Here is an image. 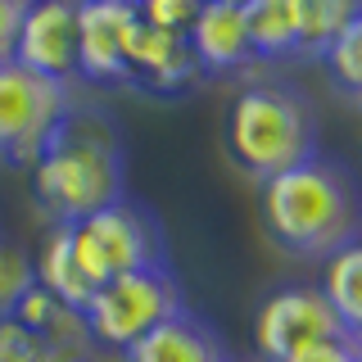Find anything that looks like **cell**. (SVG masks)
<instances>
[{"label": "cell", "instance_id": "2", "mask_svg": "<svg viewBox=\"0 0 362 362\" xmlns=\"http://www.w3.org/2000/svg\"><path fill=\"white\" fill-rule=\"evenodd\" d=\"M32 195L54 218V226H73L127 199V150L118 122L105 109L73 105L32 163Z\"/></svg>", "mask_w": 362, "mask_h": 362}, {"label": "cell", "instance_id": "21", "mask_svg": "<svg viewBox=\"0 0 362 362\" xmlns=\"http://www.w3.org/2000/svg\"><path fill=\"white\" fill-rule=\"evenodd\" d=\"M281 362H362V349L354 339H326V344H313L303 354H290Z\"/></svg>", "mask_w": 362, "mask_h": 362}, {"label": "cell", "instance_id": "11", "mask_svg": "<svg viewBox=\"0 0 362 362\" xmlns=\"http://www.w3.org/2000/svg\"><path fill=\"white\" fill-rule=\"evenodd\" d=\"M186 45L195 54L199 73H235L254 64L249 50L245 0H209L195 9V23L186 28Z\"/></svg>", "mask_w": 362, "mask_h": 362}, {"label": "cell", "instance_id": "22", "mask_svg": "<svg viewBox=\"0 0 362 362\" xmlns=\"http://www.w3.org/2000/svg\"><path fill=\"white\" fill-rule=\"evenodd\" d=\"M23 0H0V64L14 59V41H18V23H23Z\"/></svg>", "mask_w": 362, "mask_h": 362}, {"label": "cell", "instance_id": "23", "mask_svg": "<svg viewBox=\"0 0 362 362\" xmlns=\"http://www.w3.org/2000/svg\"><path fill=\"white\" fill-rule=\"evenodd\" d=\"M0 362H9V358H0Z\"/></svg>", "mask_w": 362, "mask_h": 362}, {"label": "cell", "instance_id": "5", "mask_svg": "<svg viewBox=\"0 0 362 362\" xmlns=\"http://www.w3.org/2000/svg\"><path fill=\"white\" fill-rule=\"evenodd\" d=\"M186 308V290H181L173 267H145L127 272V276L105 281L90 303L82 308L86 331L95 344L105 349H132L141 335H150L154 326H163L168 317H177Z\"/></svg>", "mask_w": 362, "mask_h": 362}, {"label": "cell", "instance_id": "8", "mask_svg": "<svg viewBox=\"0 0 362 362\" xmlns=\"http://www.w3.org/2000/svg\"><path fill=\"white\" fill-rule=\"evenodd\" d=\"M136 18L132 0H82L77 5V73L90 82H132L127 28Z\"/></svg>", "mask_w": 362, "mask_h": 362}, {"label": "cell", "instance_id": "6", "mask_svg": "<svg viewBox=\"0 0 362 362\" xmlns=\"http://www.w3.org/2000/svg\"><path fill=\"white\" fill-rule=\"evenodd\" d=\"M68 113H73L68 82L41 77L18 59L0 64V158L5 163L32 168Z\"/></svg>", "mask_w": 362, "mask_h": 362}, {"label": "cell", "instance_id": "13", "mask_svg": "<svg viewBox=\"0 0 362 362\" xmlns=\"http://www.w3.org/2000/svg\"><path fill=\"white\" fill-rule=\"evenodd\" d=\"M14 322L28 326L54 362H90V354H95L86 317L77 308H68V303H59L54 294H45L41 286H32L23 294V303L14 308Z\"/></svg>", "mask_w": 362, "mask_h": 362}, {"label": "cell", "instance_id": "15", "mask_svg": "<svg viewBox=\"0 0 362 362\" xmlns=\"http://www.w3.org/2000/svg\"><path fill=\"white\" fill-rule=\"evenodd\" d=\"M32 263H37V286L45 294H54L59 303H68V308H77V313L90 303L95 286H90L82 276V267H77L73 245H68V226H50V235H45L41 254L32 258Z\"/></svg>", "mask_w": 362, "mask_h": 362}, {"label": "cell", "instance_id": "16", "mask_svg": "<svg viewBox=\"0 0 362 362\" xmlns=\"http://www.w3.org/2000/svg\"><path fill=\"white\" fill-rule=\"evenodd\" d=\"M326 303L335 308L344 335L362 349V240L339 249L335 258H326V281H322Z\"/></svg>", "mask_w": 362, "mask_h": 362}, {"label": "cell", "instance_id": "19", "mask_svg": "<svg viewBox=\"0 0 362 362\" xmlns=\"http://www.w3.org/2000/svg\"><path fill=\"white\" fill-rule=\"evenodd\" d=\"M37 286V263L32 254L14 240H0V322L14 317V308L23 303V294Z\"/></svg>", "mask_w": 362, "mask_h": 362}, {"label": "cell", "instance_id": "14", "mask_svg": "<svg viewBox=\"0 0 362 362\" xmlns=\"http://www.w3.org/2000/svg\"><path fill=\"white\" fill-rule=\"evenodd\" d=\"M254 59H299L303 0H245Z\"/></svg>", "mask_w": 362, "mask_h": 362}, {"label": "cell", "instance_id": "18", "mask_svg": "<svg viewBox=\"0 0 362 362\" xmlns=\"http://www.w3.org/2000/svg\"><path fill=\"white\" fill-rule=\"evenodd\" d=\"M331 82L344 90V95L362 100V5L354 9V18L344 23V32L331 41V50L322 54Z\"/></svg>", "mask_w": 362, "mask_h": 362}, {"label": "cell", "instance_id": "4", "mask_svg": "<svg viewBox=\"0 0 362 362\" xmlns=\"http://www.w3.org/2000/svg\"><path fill=\"white\" fill-rule=\"evenodd\" d=\"M68 245L90 286H105L113 276L145 267H168V235L150 209L132 199H118L109 209L90 213V218L68 226Z\"/></svg>", "mask_w": 362, "mask_h": 362}, {"label": "cell", "instance_id": "12", "mask_svg": "<svg viewBox=\"0 0 362 362\" xmlns=\"http://www.w3.org/2000/svg\"><path fill=\"white\" fill-rule=\"evenodd\" d=\"M122 362H231V354L199 313L181 308L150 335H141L132 349H122Z\"/></svg>", "mask_w": 362, "mask_h": 362}, {"label": "cell", "instance_id": "9", "mask_svg": "<svg viewBox=\"0 0 362 362\" xmlns=\"http://www.w3.org/2000/svg\"><path fill=\"white\" fill-rule=\"evenodd\" d=\"M14 59L23 68L54 82H68L77 73V5L73 0H41L23 9Z\"/></svg>", "mask_w": 362, "mask_h": 362}, {"label": "cell", "instance_id": "20", "mask_svg": "<svg viewBox=\"0 0 362 362\" xmlns=\"http://www.w3.org/2000/svg\"><path fill=\"white\" fill-rule=\"evenodd\" d=\"M195 0H145V5H136V14H141L150 28H163V32H177V37H186V28L195 23Z\"/></svg>", "mask_w": 362, "mask_h": 362}, {"label": "cell", "instance_id": "17", "mask_svg": "<svg viewBox=\"0 0 362 362\" xmlns=\"http://www.w3.org/2000/svg\"><path fill=\"white\" fill-rule=\"evenodd\" d=\"M354 0H303V32H299V59H322L331 41L354 18Z\"/></svg>", "mask_w": 362, "mask_h": 362}, {"label": "cell", "instance_id": "1", "mask_svg": "<svg viewBox=\"0 0 362 362\" xmlns=\"http://www.w3.org/2000/svg\"><path fill=\"white\" fill-rule=\"evenodd\" d=\"M263 226L294 258H335L362 240V186L354 168L317 150L290 173H276L258 190Z\"/></svg>", "mask_w": 362, "mask_h": 362}, {"label": "cell", "instance_id": "7", "mask_svg": "<svg viewBox=\"0 0 362 362\" xmlns=\"http://www.w3.org/2000/svg\"><path fill=\"white\" fill-rule=\"evenodd\" d=\"M254 339H258V358L263 362H281L313 344L349 339V335L339 326L335 308L326 303L322 286H286L263 299V308L254 317Z\"/></svg>", "mask_w": 362, "mask_h": 362}, {"label": "cell", "instance_id": "10", "mask_svg": "<svg viewBox=\"0 0 362 362\" xmlns=\"http://www.w3.org/2000/svg\"><path fill=\"white\" fill-rule=\"evenodd\" d=\"M127 73L136 86L154 90V95H181L199 82V64L190 54L186 37L150 28L141 14L127 28Z\"/></svg>", "mask_w": 362, "mask_h": 362}, {"label": "cell", "instance_id": "3", "mask_svg": "<svg viewBox=\"0 0 362 362\" xmlns=\"http://www.w3.org/2000/svg\"><path fill=\"white\" fill-rule=\"evenodd\" d=\"M226 150L263 186L317 154V109L286 77H258L240 86L226 109Z\"/></svg>", "mask_w": 362, "mask_h": 362}]
</instances>
